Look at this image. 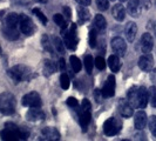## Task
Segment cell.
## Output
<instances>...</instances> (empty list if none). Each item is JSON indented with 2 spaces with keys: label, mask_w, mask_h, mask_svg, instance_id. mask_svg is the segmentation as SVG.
Returning a JSON list of instances; mask_svg holds the SVG:
<instances>
[{
  "label": "cell",
  "mask_w": 156,
  "mask_h": 141,
  "mask_svg": "<svg viewBox=\"0 0 156 141\" xmlns=\"http://www.w3.org/2000/svg\"><path fill=\"white\" fill-rule=\"evenodd\" d=\"M28 136H30V131L26 127H19L13 122H6L5 128L0 132L1 140L6 141L26 140Z\"/></svg>",
  "instance_id": "cell-1"
},
{
  "label": "cell",
  "mask_w": 156,
  "mask_h": 141,
  "mask_svg": "<svg viewBox=\"0 0 156 141\" xmlns=\"http://www.w3.org/2000/svg\"><path fill=\"white\" fill-rule=\"evenodd\" d=\"M7 74L12 80H14V82H21V81H28L31 80L34 75L32 74L30 67L25 66V65H16L13 66L12 68L7 70Z\"/></svg>",
  "instance_id": "cell-2"
},
{
  "label": "cell",
  "mask_w": 156,
  "mask_h": 141,
  "mask_svg": "<svg viewBox=\"0 0 156 141\" xmlns=\"http://www.w3.org/2000/svg\"><path fill=\"white\" fill-rule=\"evenodd\" d=\"M16 96L9 92L0 93V113L11 115L16 112Z\"/></svg>",
  "instance_id": "cell-3"
},
{
  "label": "cell",
  "mask_w": 156,
  "mask_h": 141,
  "mask_svg": "<svg viewBox=\"0 0 156 141\" xmlns=\"http://www.w3.org/2000/svg\"><path fill=\"white\" fill-rule=\"evenodd\" d=\"M90 120H92V105L88 101V99H83L79 110V121L83 131H87V127L90 124Z\"/></svg>",
  "instance_id": "cell-4"
},
{
  "label": "cell",
  "mask_w": 156,
  "mask_h": 141,
  "mask_svg": "<svg viewBox=\"0 0 156 141\" xmlns=\"http://www.w3.org/2000/svg\"><path fill=\"white\" fill-rule=\"evenodd\" d=\"M122 129V121L117 118H109L103 124V133L107 136H113L121 132Z\"/></svg>",
  "instance_id": "cell-5"
},
{
  "label": "cell",
  "mask_w": 156,
  "mask_h": 141,
  "mask_svg": "<svg viewBox=\"0 0 156 141\" xmlns=\"http://www.w3.org/2000/svg\"><path fill=\"white\" fill-rule=\"evenodd\" d=\"M78 35H76V26L75 24H72L69 31L63 30V44L69 49H75L78 46Z\"/></svg>",
  "instance_id": "cell-6"
},
{
  "label": "cell",
  "mask_w": 156,
  "mask_h": 141,
  "mask_svg": "<svg viewBox=\"0 0 156 141\" xmlns=\"http://www.w3.org/2000/svg\"><path fill=\"white\" fill-rule=\"evenodd\" d=\"M19 27L25 35H32L35 31V26L32 19L26 14H19Z\"/></svg>",
  "instance_id": "cell-7"
},
{
  "label": "cell",
  "mask_w": 156,
  "mask_h": 141,
  "mask_svg": "<svg viewBox=\"0 0 156 141\" xmlns=\"http://www.w3.org/2000/svg\"><path fill=\"white\" fill-rule=\"evenodd\" d=\"M23 105L26 107H41L42 101L41 98L37 92H31L23 96Z\"/></svg>",
  "instance_id": "cell-8"
},
{
  "label": "cell",
  "mask_w": 156,
  "mask_h": 141,
  "mask_svg": "<svg viewBox=\"0 0 156 141\" xmlns=\"http://www.w3.org/2000/svg\"><path fill=\"white\" fill-rule=\"evenodd\" d=\"M115 86H116L115 77L114 75H109L101 89L102 94H103V98H110V96H113L115 94Z\"/></svg>",
  "instance_id": "cell-9"
},
{
  "label": "cell",
  "mask_w": 156,
  "mask_h": 141,
  "mask_svg": "<svg viewBox=\"0 0 156 141\" xmlns=\"http://www.w3.org/2000/svg\"><path fill=\"white\" fill-rule=\"evenodd\" d=\"M112 49L119 56H123L127 51V44L121 37H115L112 40Z\"/></svg>",
  "instance_id": "cell-10"
},
{
  "label": "cell",
  "mask_w": 156,
  "mask_h": 141,
  "mask_svg": "<svg viewBox=\"0 0 156 141\" xmlns=\"http://www.w3.org/2000/svg\"><path fill=\"white\" fill-rule=\"evenodd\" d=\"M134 107L130 105V102L126 99H120L117 102V110L120 112V114L125 118H129L133 115Z\"/></svg>",
  "instance_id": "cell-11"
},
{
  "label": "cell",
  "mask_w": 156,
  "mask_h": 141,
  "mask_svg": "<svg viewBox=\"0 0 156 141\" xmlns=\"http://www.w3.org/2000/svg\"><path fill=\"white\" fill-rule=\"evenodd\" d=\"M140 46H141V51L143 53H150L153 47H154V39L151 37L150 33H144L142 34L141 37V41H140Z\"/></svg>",
  "instance_id": "cell-12"
},
{
  "label": "cell",
  "mask_w": 156,
  "mask_h": 141,
  "mask_svg": "<svg viewBox=\"0 0 156 141\" xmlns=\"http://www.w3.org/2000/svg\"><path fill=\"white\" fill-rule=\"evenodd\" d=\"M139 66L142 70L144 72H149V70H153V66H154V60H153V56L149 54V53H144V55H142L140 59H139Z\"/></svg>",
  "instance_id": "cell-13"
},
{
  "label": "cell",
  "mask_w": 156,
  "mask_h": 141,
  "mask_svg": "<svg viewBox=\"0 0 156 141\" xmlns=\"http://www.w3.org/2000/svg\"><path fill=\"white\" fill-rule=\"evenodd\" d=\"M41 134L44 135V139H45V140L58 141V140H60V138H61L59 131H58L56 128H54V127H45V128L41 131Z\"/></svg>",
  "instance_id": "cell-14"
},
{
  "label": "cell",
  "mask_w": 156,
  "mask_h": 141,
  "mask_svg": "<svg viewBox=\"0 0 156 141\" xmlns=\"http://www.w3.org/2000/svg\"><path fill=\"white\" fill-rule=\"evenodd\" d=\"M148 102V89L143 86L140 87L137 89V107L139 108H146Z\"/></svg>",
  "instance_id": "cell-15"
},
{
  "label": "cell",
  "mask_w": 156,
  "mask_h": 141,
  "mask_svg": "<svg viewBox=\"0 0 156 141\" xmlns=\"http://www.w3.org/2000/svg\"><path fill=\"white\" fill-rule=\"evenodd\" d=\"M127 1H128V6H127L128 13L134 18L140 16L141 8H142L141 0H127Z\"/></svg>",
  "instance_id": "cell-16"
},
{
  "label": "cell",
  "mask_w": 156,
  "mask_h": 141,
  "mask_svg": "<svg viewBox=\"0 0 156 141\" xmlns=\"http://www.w3.org/2000/svg\"><path fill=\"white\" fill-rule=\"evenodd\" d=\"M26 118L28 121H40L45 119V113L40 110V107H31L26 114Z\"/></svg>",
  "instance_id": "cell-17"
},
{
  "label": "cell",
  "mask_w": 156,
  "mask_h": 141,
  "mask_svg": "<svg viewBox=\"0 0 156 141\" xmlns=\"http://www.w3.org/2000/svg\"><path fill=\"white\" fill-rule=\"evenodd\" d=\"M147 121H148V118L144 110H139L136 114H135V119H134V124H135V128L142 131L146 125H147Z\"/></svg>",
  "instance_id": "cell-18"
},
{
  "label": "cell",
  "mask_w": 156,
  "mask_h": 141,
  "mask_svg": "<svg viewBox=\"0 0 156 141\" xmlns=\"http://www.w3.org/2000/svg\"><path fill=\"white\" fill-rule=\"evenodd\" d=\"M136 33H137V26L134 21H129L125 27V34L126 38L129 42H133L136 38Z\"/></svg>",
  "instance_id": "cell-19"
},
{
  "label": "cell",
  "mask_w": 156,
  "mask_h": 141,
  "mask_svg": "<svg viewBox=\"0 0 156 141\" xmlns=\"http://www.w3.org/2000/svg\"><path fill=\"white\" fill-rule=\"evenodd\" d=\"M112 16L117 21H122L126 18V8L122 4H116L112 8Z\"/></svg>",
  "instance_id": "cell-20"
},
{
  "label": "cell",
  "mask_w": 156,
  "mask_h": 141,
  "mask_svg": "<svg viewBox=\"0 0 156 141\" xmlns=\"http://www.w3.org/2000/svg\"><path fill=\"white\" fill-rule=\"evenodd\" d=\"M1 31H2L4 37L8 40H16L19 38V32H18V30H16V27H9V26L5 25L1 28Z\"/></svg>",
  "instance_id": "cell-21"
},
{
  "label": "cell",
  "mask_w": 156,
  "mask_h": 141,
  "mask_svg": "<svg viewBox=\"0 0 156 141\" xmlns=\"http://www.w3.org/2000/svg\"><path fill=\"white\" fill-rule=\"evenodd\" d=\"M108 65H109V68L112 70V72H119L120 68H121V61H120L119 55L116 54L109 55V58H108Z\"/></svg>",
  "instance_id": "cell-22"
},
{
  "label": "cell",
  "mask_w": 156,
  "mask_h": 141,
  "mask_svg": "<svg viewBox=\"0 0 156 141\" xmlns=\"http://www.w3.org/2000/svg\"><path fill=\"white\" fill-rule=\"evenodd\" d=\"M42 68H44V74H45L46 77H49V75H52L53 73L56 72V66H55V63H53L52 60H48V59H45V60H44Z\"/></svg>",
  "instance_id": "cell-23"
},
{
  "label": "cell",
  "mask_w": 156,
  "mask_h": 141,
  "mask_svg": "<svg viewBox=\"0 0 156 141\" xmlns=\"http://www.w3.org/2000/svg\"><path fill=\"white\" fill-rule=\"evenodd\" d=\"M137 89L136 87H130L127 92V100L130 102L133 107H137Z\"/></svg>",
  "instance_id": "cell-24"
},
{
  "label": "cell",
  "mask_w": 156,
  "mask_h": 141,
  "mask_svg": "<svg viewBox=\"0 0 156 141\" xmlns=\"http://www.w3.org/2000/svg\"><path fill=\"white\" fill-rule=\"evenodd\" d=\"M78 16H79V21L81 24H85L89 20L90 18V13L86 8V6H79L78 7Z\"/></svg>",
  "instance_id": "cell-25"
},
{
  "label": "cell",
  "mask_w": 156,
  "mask_h": 141,
  "mask_svg": "<svg viewBox=\"0 0 156 141\" xmlns=\"http://www.w3.org/2000/svg\"><path fill=\"white\" fill-rule=\"evenodd\" d=\"M5 25L6 26H9V27H18L19 25V14L16 13H9L7 16H6V20H5Z\"/></svg>",
  "instance_id": "cell-26"
},
{
  "label": "cell",
  "mask_w": 156,
  "mask_h": 141,
  "mask_svg": "<svg viewBox=\"0 0 156 141\" xmlns=\"http://www.w3.org/2000/svg\"><path fill=\"white\" fill-rule=\"evenodd\" d=\"M106 26H107V21L105 19V16H101V14H96L95 18H94V27L96 30L102 31V30L106 28Z\"/></svg>",
  "instance_id": "cell-27"
},
{
  "label": "cell",
  "mask_w": 156,
  "mask_h": 141,
  "mask_svg": "<svg viewBox=\"0 0 156 141\" xmlns=\"http://www.w3.org/2000/svg\"><path fill=\"white\" fill-rule=\"evenodd\" d=\"M53 20H54V23L56 24L59 27H61L62 30L67 28V20H66V18L63 16V14L56 13V14H54V16H53Z\"/></svg>",
  "instance_id": "cell-28"
},
{
  "label": "cell",
  "mask_w": 156,
  "mask_h": 141,
  "mask_svg": "<svg viewBox=\"0 0 156 141\" xmlns=\"http://www.w3.org/2000/svg\"><path fill=\"white\" fill-rule=\"evenodd\" d=\"M69 61H70V66H72L73 70H74L75 73L80 72V70H81V61H80V59H79L78 56L72 55L69 58Z\"/></svg>",
  "instance_id": "cell-29"
},
{
  "label": "cell",
  "mask_w": 156,
  "mask_h": 141,
  "mask_svg": "<svg viewBox=\"0 0 156 141\" xmlns=\"http://www.w3.org/2000/svg\"><path fill=\"white\" fill-rule=\"evenodd\" d=\"M88 42H89V46L95 47L98 44V32L96 28L93 27L90 31H89V37H88Z\"/></svg>",
  "instance_id": "cell-30"
},
{
  "label": "cell",
  "mask_w": 156,
  "mask_h": 141,
  "mask_svg": "<svg viewBox=\"0 0 156 141\" xmlns=\"http://www.w3.org/2000/svg\"><path fill=\"white\" fill-rule=\"evenodd\" d=\"M83 63H85V67H86L87 73L90 74L92 70H93V65H94V60H93V58H92V55H88V54L85 55Z\"/></svg>",
  "instance_id": "cell-31"
},
{
  "label": "cell",
  "mask_w": 156,
  "mask_h": 141,
  "mask_svg": "<svg viewBox=\"0 0 156 141\" xmlns=\"http://www.w3.org/2000/svg\"><path fill=\"white\" fill-rule=\"evenodd\" d=\"M41 42H42V47H44V49H46V51H48L49 53H52V54H53V44H51L48 35L44 34V37L41 38Z\"/></svg>",
  "instance_id": "cell-32"
},
{
  "label": "cell",
  "mask_w": 156,
  "mask_h": 141,
  "mask_svg": "<svg viewBox=\"0 0 156 141\" xmlns=\"http://www.w3.org/2000/svg\"><path fill=\"white\" fill-rule=\"evenodd\" d=\"M53 46L55 47V49L59 52V53H61L63 54L65 53V47H63V41L59 37H54L53 38Z\"/></svg>",
  "instance_id": "cell-33"
},
{
  "label": "cell",
  "mask_w": 156,
  "mask_h": 141,
  "mask_svg": "<svg viewBox=\"0 0 156 141\" xmlns=\"http://www.w3.org/2000/svg\"><path fill=\"white\" fill-rule=\"evenodd\" d=\"M148 99L153 107H156V87L151 86L148 89Z\"/></svg>",
  "instance_id": "cell-34"
},
{
  "label": "cell",
  "mask_w": 156,
  "mask_h": 141,
  "mask_svg": "<svg viewBox=\"0 0 156 141\" xmlns=\"http://www.w3.org/2000/svg\"><path fill=\"white\" fill-rule=\"evenodd\" d=\"M69 85H70V80H69V77L66 74V73H62L61 75H60V86L62 89H68L69 88Z\"/></svg>",
  "instance_id": "cell-35"
},
{
  "label": "cell",
  "mask_w": 156,
  "mask_h": 141,
  "mask_svg": "<svg viewBox=\"0 0 156 141\" xmlns=\"http://www.w3.org/2000/svg\"><path fill=\"white\" fill-rule=\"evenodd\" d=\"M148 125H149V129L151 134L156 138V117L155 115H151V117L148 119Z\"/></svg>",
  "instance_id": "cell-36"
},
{
  "label": "cell",
  "mask_w": 156,
  "mask_h": 141,
  "mask_svg": "<svg viewBox=\"0 0 156 141\" xmlns=\"http://www.w3.org/2000/svg\"><path fill=\"white\" fill-rule=\"evenodd\" d=\"M94 63H95V66H96L98 70H103L106 68V61H105V59L102 56H96L95 60H94Z\"/></svg>",
  "instance_id": "cell-37"
},
{
  "label": "cell",
  "mask_w": 156,
  "mask_h": 141,
  "mask_svg": "<svg viewBox=\"0 0 156 141\" xmlns=\"http://www.w3.org/2000/svg\"><path fill=\"white\" fill-rule=\"evenodd\" d=\"M33 13H34V16H38V19H39L41 23L44 24V25H46L47 24V18H46V16L40 11L39 8H33V11H32Z\"/></svg>",
  "instance_id": "cell-38"
},
{
  "label": "cell",
  "mask_w": 156,
  "mask_h": 141,
  "mask_svg": "<svg viewBox=\"0 0 156 141\" xmlns=\"http://www.w3.org/2000/svg\"><path fill=\"white\" fill-rule=\"evenodd\" d=\"M96 6L100 11H106L109 6V0H96Z\"/></svg>",
  "instance_id": "cell-39"
},
{
  "label": "cell",
  "mask_w": 156,
  "mask_h": 141,
  "mask_svg": "<svg viewBox=\"0 0 156 141\" xmlns=\"http://www.w3.org/2000/svg\"><path fill=\"white\" fill-rule=\"evenodd\" d=\"M67 105H68L69 107H72V108H78V107H79L78 100H76L75 98H72V96L67 99Z\"/></svg>",
  "instance_id": "cell-40"
},
{
  "label": "cell",
  "mask_w": 156,
  "mask_h": 141,
  "mask_svg": "<svg viewBox=\"0 0 156 141\" xmlns=\"http://www.w3.org/2000/svg\"><path fill=\"white\" fill-rule=\"evenodd\" d=\"M62 12H63V16L66 18V20H70L72 19V9L68 6H65L62 8Z\"/></svg>",
  "instance_id": "cell-41"
},
{
  "label": "cell",
  "mask_w": 156,
  "mask_h": 141,
  "mask_svg": "<svg viewBox=\"0 0 156 141\" xmlns=\"http://www.w3.org/2000/svg\"><path fill=\"white\" fill-rule=\"evenodd\" d=\"M95 98H96L98 101H101L102 99H103V94H102L101 89H96L95 91Z\"/></svg>",
  "instance_id": "cell-42"
},
{
  "label": "cell",
  "mask_w": 156,
  "mask_h": 141,
  "mask_svg": "<svg viewBox=\"0 0 156 141\" xmlns=\"http://www.w3.org/2000/svg\"><path fill=\"white\" fill-rule=\"evenodd\" d=\"M141 5L143 6L144 8H150V6H151V1L150 0H141Z\"/></svg>",
  "instance_id": "cell-43"
},
{
  "label": "cell",
  "mask_w": 156,
  "mask_h": 141,
  "mask_svg": "<svg viewBox=\"0 0 156 141\" xmlns=\"http://www.w3.org/2000/svg\"><path fill=\"white\" fill-rule=\"evenodd\" d=\"M75 1L78 2L79 5H81V6H88L92 2V0H75Z\"/></svg>",
  "instance_id": "cell-44"
},
{
  "label": "cell",
  "mask_w": 156,
  "mask_h": 141,
  "mask_svg": "<svg viewBox=\"0 0 156 141\" xmlns=\"http://www.w3.org/2000/svg\"><path fill=\"white\" fill-rule=\"evenodd\" d=\"M65 65H66V63H65V60H63L62 58H61V59L59 60V68H60L61 70H65Z\"/></svg>",
  "instance_id": "cell-45"
},
{
  "label": "cell",
  "mask_w": 156,
  "mask_h": 141,
  "mask_svg": "<svg viewBox=\"0 0 156 141\" xmlns=\"http://www.w3.org/2000/svg\"><path fill=\"white\" fill-rule=\"evenodd\" d=\"M154 33H155V35H156V21H155V24H154Z\"/></svg>",
  "instance_id": "cell-46"
},
{
  "label": "cell",
  "mask_w": 156,
  "mask_h": 141,
  "mask_svg": "<svg viewBox=\"0 0 156 141\" xmlns=\"http://www.w3.org/2000/svg\"><path fill=\"white\" fill-rule=\"evenodd\" d=\"M120 1H127V0H120Z\"/></svg>",
  "instance_id": "cell-47"
},
{
  "label": "cell",
  "mask_w": 156,
  "mask_h": 141,
  "mask_svg": "<svg viewBox=\"0 0 156 141\" xmlns=\"http://www.w3.org/2000/svg\"><path fill=\"white\" fill-rule=\"evenodd\" d=\"M0 53H1V48H0Z\"/></svg>",
  "instance_id": "cell-48"
},
{
  "label": "cell",
  "mask_w": 156,
  "mask_h": 141,
  "mask_svg": "<svg viewBox=\"0 0 156 141\" xmlns=\"http://www.w3.org/2000/svg\"><path fill=\"white\" fill-rule=\"evenodd\" d=\"M155 2H156V0H155Z\"/></svg>",
  "instance_id": "cell-49"
}]
</instances>
